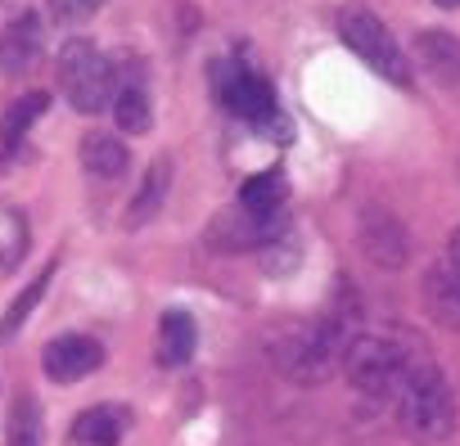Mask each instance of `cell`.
<instances>
[{
    "instance_id": "obj_1",
    "label": "cell",
    "mask_w": 460,
    "mask_h": 446,
    "mask_svg": "<svg viewBox=\"0 0 460 446\" xmlns=\"http://www.w3.org/2000/svg\"><path fill=\"white\" fill-rule=\"evenodd\" d=\"M357 320H361V311H357L352 293L343 289L334 311H325L321 320L294 329V334L276 347V365H280V374H289L294 383H325L330 374H339L343 361H348L352 338L361 334Z\"/></svg>"
},
{
    "instance_id": "obj_12",
    "label": "cell",
    "mask_w": 460,
    "mask_h": 446,
    "mask_svg": "<svg viewBox=\"0 0 460 446\" xmlns=\"http://www.w3.org/2000/svg\"><path fill=\"white\" fill-rule=\"evenodd\" d=\"M199 347V329L190 311H167L158 320V361L163 365H185Z\"/></svg>"
},
{
    "instance_id": "obj_16",
    "label": "cell",
    "mask_w": 460,
    "mask_h": 446,
    "mask_svg": "<svg viewBox=\"0 0 460 446\" xmlns=\"http://www.w3.org/2000/svg\"><path fill=\"white\" fill-rule=\"evenodd\" d=\"M37 50H41V28H37L32 14H23V19L5 32V41H0V59L10 64V73H28V64L37 59Z\"/></svg>"
},
{
    "instance_id": "obj_22",
    "label": "cell",
    "mask_w": 460,
    "mask_h": 446,
    "mask_svg": "<svg viewBox=\"0 0 460 446\" xmlns=\"http://www.w3.org/2000/svg\"><path fill=\"white\" fill-rule=\"evenodd\" d=\"M442 262H447V267H451V271L460 275V226L451 231V240H447V253H442Z\"/></svg>"
},
{
    "instance_id": "obj_3",
    "label": "cell",
    "mask_w": 460,
    "mask_h": 446,
    "mask_svg": "<svg viewBox=\"0 0 460 446\" xmlns=\"http://www.w3.org/2000/svg\"><path fill=\"white\" fill-rule=\"evenodd\" d=\"M420 361V352H406L397 338H384V334H357L352 347H348V361H343V374L357 392L375 397V401H397L411 365Z\"/></svg>"
},
{
    "instance_id": "obj_11",
    "label": "cell",
    "mask_w": 460,
    "mask_h": 446,
    "mask_svg": "<svg viewBox=\"0 0 460 446\" xmlns=\"http://www.w3.org/2000/svg\"><path fill=\"white\" fill-rule=\"evenodd\" d=\"M122 433H127L122 406H91L73 419V442H82V446H118Z\"/></svg>"
},
{
    "instance_id": "obj_20",
    "label": "cell",
    "mask_w": 460,
    "mask_h": 446,
    "mask_svg": "<svg viewBox=\"0 0 460 446\" xmlns=\"http://www.w3.org/2000/svg\"><path fill=\"white\" fill-rule=\"evenodd\" d=\"M258 258H262V267H267L271 275H285V271H294V267H298V258H303V253H298V240L285 231L280 240L262 244V249H258Z\"/></svg>"
},
{
    "instance_id": "obj_7",
    "label": "cell",
    "mask_w": 460,
    "mask_h": 446,
    "mask_svg": "<svg viewBox=\"0 0 460 446\" xmlns=\"http://www.w3.org/2000/svg\"><path fill=\"white\" fill-rule=\"evenodd\" d=\"M357 244H361L366 262L379 271H402L411 258V231L388 207H366L357 216Z\"/></svg>"
},
{
    "instance_id": "obj_2",
    "label": "cell",
    "mask_w": 460,
    "mask_h": 446,
    "mask_svg": "<svg viewBox=\"0 0 460 446\" xmlns=\"http://www.w3.org/2000/svg\"><path fill=\"white\" fill-rule=\"evenodd\" d=\"M393 410H397L402 433L411 442H420V446H438V442H447L456 433V392H451L447 374L433 361H424V356L411 365Z\"/></svg>"
},
{
    "instance_id": "obj_17",
    "label": "cell",
    "mask_w": 460,
    "mask_h": 446,
    "mask_svg": "<svg viewBox=\"0 0 460 446\" xmlns=\"http://www.w3.org/2000/svg\"><path fill=\"white\" fill-rule=\"evenodd\" d=\"M46 91H28V95H19L10 109H5V118H0V140L5 144H19L23 136H28V127L46 113Z\"/></svg>"
},
{
    "instance_id": "obj_14",
    "label": "cell",
    "mask_w": 460,
    "mask_h": 446,
    "mask_svg": "<svg viewBox=\"0 0 460 446\" xmlns=\"http://www.w3.org/2000/svg\"><path fill=\"white\" fill-rule=\"evenodd\" d=\"M127 144L122 140H113V136H104V131H91L86 140H82V167L95 176V180H118L122 171H127Z\"/></svg>"
},
{
    "instance_id": "obj_15",
    "label": "cell",
    "mask_w": 460,
    "mask_h": 446,
    "mask_svg": "<svg viewBox=\"0 0 460 446\" xmlns=\"http://www.w3.org/2000/svg\"><path fill=\"white\" fill-rule=\"evenodd\" d=\"M113 122H118V131H127V136L149 131L154 113H149V91H145L140 82H122V86H118V95H113Z\"/></svg>"
},
{
    "instance_id": "obj_21",
    "label": "cell",
    "mask_w": 460,
    "mask_h": 446,
    "mask_svg": "<svg viewBox=\"0 0 460 446\" xmlns=\"http://www.w3.org/2000/svg\"><path fill=\"white\" fill-rule=\"evenodd\" d=\"M104 5H109V0H50V14H55V23H64V28H77V23L95 19Z\"/></svg>"
},
{
    "instance_id": "obj_18",
    "label": "cell",
    "mask_w": 460,
    "mask_h": 446,
    "mask_svg": "<svg viewBox=\"0 0 460 446\" xmlns=\"http://www.w3.org/2000/svg\"><path fill=\"white\" fill-rule=\"evenodd\" d=\"M50 275H55V262H46V267H41V275H37V280H32V284H28V289H23L14 302H10V311L0 316V338H14V334L28 325V316H32V311H37V302L46 298Z\"/></svg>"
},
{
    "instance_id": "obj_23",
    "label": "cell",
    "mask_w": 460,
    "mask_h": 446,
    "mask_svg": "<svg viewBox=\"0 0 460 446\" xmlns=\"http://www.w3.org/2000/svg\"><path fill=\"white\" fill-rule=\"evenodd\" d=\"M433 5H442V10H456V5H460V0H433Z\"/></svg>"
},
{
    "instance_id": "obj_5",
    "label": "cell",
    "mask_w": 460,
    "mask_h": 446,
    "mask_svg": "<svg viewBox=\"0 0 460 446\" xmlns=\"http://www.w3.org/2000/svg\"><path fill=\"white\" fill-rule=\"evenodd\" d=\"M59 91L64 100L77 109V113H104L113 109V95H118V68L82 37H73L64 50H59Z\"/></svg>"
},
{
    "instance_id": "obj_4",
    "label": "cell",
    "mask_w": 460,
    "mask_h": 446,
    "mask_svg": "<svg viewBox=\"0 0 460 446\" xmlns=\"http://www.w3.org/2000/svg\"><path fill=\"white\" fill-rule=\"evenodd\" d=\"M339 37H343V46H348L370 73H379V77L393 82V86H411L406 50L397 46V37L384 28V19H379L370 5H361V0L343 5V10H339Z\"/></svg>"
},
{
    "instance_id": "obj_19",
    "label": "cell",
    "mask_w": 460,
    "mask_h": 446,
    "mask_svg": "<svg viewBox=\"0 0 460 446\" xmlns=\"http://www.w3.org/2000/svg\"><path fill=\"white\" fill-rule=\"evenodd\" d=\"M10 446H41V406L28 392L10 401Z\"/></svg>"
},
{
    "instance_id": "obj_13",
    "label": "cell",
    "mask_w": 460,
    "mask_h": 446,
    "mask_svg": "<svg viewBox=\"0 0 460 446\" xmlns=\"http://www.w3.org/2000/svg\"><path fill=\"white\" fill-rule=\"evenodd\" d=\"M167 189H172V162L158 158V162L145 171V180H140V189H136V198H131V216H127V226H131V231H140L145 221H154V216L163 212Z\"/></svg>"
},
{
    "instance_id": "obj_6",
    "label": "cell",
    "mask_w": 460,
    "mask_h": 446,
    "mask_svg": "<svg viewBox=\"0 0 460 446\" xmlns=\"http://www.w3.org/2000/svg\"><path fill=\"white\" fill-rule=\"evenodd\" d=\"M217 91H221V104H226L230 113L244 118V122H253V127H262V131L280 118L271 82L258 77V73H249V68L217 64Z\"/></svg>"
},
{
    "instance_id": "obj_10",
    "label": "cell",
    "mask_w": 460,
    "mask_h": 446,
    "mask_svg": "<svg viewBox=\"0 0 460 446\" xmlns=\"http://www.w3.org/2000/svg\"><path fill=\"white\" fill-rule=\"evenodd\" d=\"M424 311L447 325V329H460V275L447 267V262H433L424 271Z\"/></svg>"
},
{
    "instance_id": "obj_9",
    "label": "cell",
    "mask_w": 460,
    "mask_h": 446,
    "mask_svg": "<svg viewBox=\"0 0 460 446\" xmlns=\"http://www.w3.org/2000/svg\"><path fill=\"white\" fill-rule=\"evenodd\" d=\"M411 55H415V64H420L438 86L460 91V37H451V32H442V28H424V32H415Z\"/></svg>"
},
{
    "instance_id": "obj_8",
    "label": "cell",
    "mask_w": 460,
    "mask_h": 446,
    "mask_svg": "<svg viewBox=\"0 0 460 446\" xmlns=\"http://www.w3.org/2000/svg\"><path fill=\"white\" fill-rule=\"evenodd\" d=\"M41 365H46V374L55 383H77V379H86V374H95L104 365V347L95 338H86V334H59V338L46 343Z\"/></svg>"
}]
</instances>
